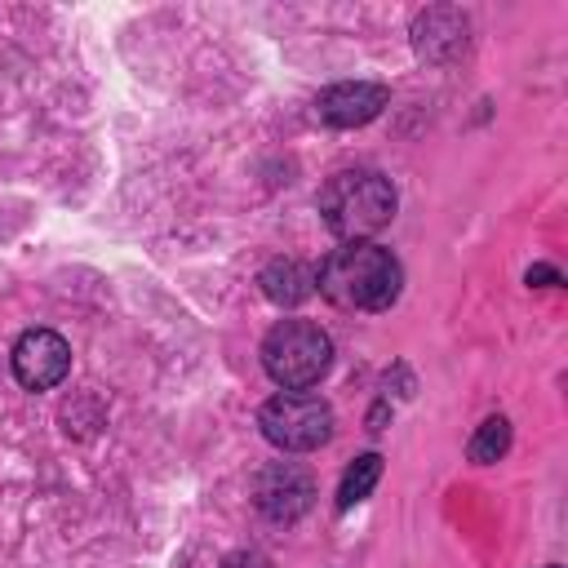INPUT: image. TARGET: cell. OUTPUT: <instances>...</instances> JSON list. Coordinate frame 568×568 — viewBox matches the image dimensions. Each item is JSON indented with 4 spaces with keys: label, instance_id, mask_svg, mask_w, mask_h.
<instances>
[{
    "label": "cell",
    "instance_id": "cell-7",
    "mask_svg": "<svg viewBox=\"0 0 568 568\" xmlns=\"http://www.w3.org/2000/svg\"><path fill=\"white\" fill-rule=\"evenodd\" d=\"M390 102V89L386 84H368V80H346V84H333L320 93L315 111L324 124L333 129H355V124H368L382 115V106Z\"/></svg>",
    "mask_w": 568,
    "mask_h": 568
},
{
    "label": "cell",
    "instance_id": "cell-2",
    "mask_svg": "<svg viewBox=\"0 0 568 568\" xmlns=\"http://www.w3.org/2000/svg\"><path fill=\"white\" fill-rule=\"evenodd\" d=\"M320 213H324V226L337 240H346V244L364 240V235L382 231L395 217V186L382 173H368V169L333 173L320 191Z\"/></svg>",
    "mask_w": 568,
    "mask_h": 568
},
{
    "label": "cell",
    "instance_id": "cell-1",
    "mask_svg": "<svg viewBox=\"0 0 568 568\" xmlns=\"http://www.w3.org/2000/svg\"><path fill=\"white\" fill-rule=\"evenodd\" d=\"M315 284L328 302H337L346 311H386L399 297L404 271H399L390 248L368 244V240H351L324 257Z\"/></svg>",
    "mask_w": 568,
    "mask_h": 568
},
{
    "label": "cell",
    "instance_id": "cell-3",
    "mask_svg": "<svg viewBox=\"0 0 568 568\" xmlns=\"http://www.w3.org/2000/svg\"><path fill=\"white\" fill-rule=\"evenodd\" d=\"M333 364V342L320 324L311 320H280L262 337V368L271 373L275 386L284 390H306L315 386Z\"/></svg>",
    "mask_w": 568,
    "mask_h": 568
},
{
    "label": "cell",
    "instance_id": "cell-10",
    "mask_svg": "<svg viewBox=\"0 0 568 568\" xmlns=\"http://www.w3.org/2000/svg\"><path fill=\"white\" fill-rule=\"evenodd\" d=\"M506 448H510V422H506V417H488V422H479V430H475L470 444H466L470 462H479V466L497 462Z\"/></svg>",
    "mask_w": 568,
    "mask_h": 568
},
{
    "label": "cell",
    "instance_id": "cell-13",
    "mask_svg": "<svg viewBox=\"0 0 568 568\" xmlns=\"http://www.w3.org/2000/svg\"><path fill=\"white\" fill-rule=\"evenodd\" d=\"M550 568H555V564H550Z\"/></svg>",
    "mask_w": 568,
    "mask_h": 568
},
{
    "label": "cell",
    "instance_id": "cell-12",
    "mask_svg": "<svg viewBox=\"0 0 568 568\" xmlns=\"http://www.w3.org/2000/svg\"><path fill=\"white\" fill-rule=\"evenodd\" d=\"M537 280H546V284H559V275H555L550 266H532V271H528V284H537Z\"/></svg>",
    "mask_w": 568,
    "mask_h": 568
},
{
    "label": "cell",
    "instance_id": "cell-8",
    "mask_svg": "<svg viewBox=\"0 0 568 568\" xmlns=\"http://www.w3.org/2000/svg\"><path fill=\"white\" fill-rule=\"evenodd\" d=\"M257 284L275 306H302L315 293V271L306 262H297V257H275V262L262 266Z\"/></svg>",
    "mask_w": 568,
    "mask_h": 568
},
{
    "label": "cell",
    "instance_id": "cell-5",
    "mask_svg": "<svg viewBox=\"0 0 568 568\" xmlns=\"http://www.w3.org/2000/svg\"><path fill=\"white\" fill-rule=\"evenodd\" d=\"M253 501H257V510H262L266 519L293 524V519H302V515L311 510V501H315V479H311V470L297 466V462H275V466H266V470L257 475Z\"/></svg>",
    "mask_w": 568,
    "mask_h": 568
},
{
    "label": "cell",
    "instance_id": "cell-4",
    "mask_svg": "<svg viewBox=\"0 0 568 568\" xmlns=\"http://www.w3.org/2000/svg\"><path fill=\"white\" fill-rule=\"evenodd\" d=\"M257 426H262V435L275 448H284V453H311V448L328 444V435H333V408L320 395L284 390V395H271L262 404Z\"/></svg>",
    "mask_w": 568,
    "mask_h": 568
},
{
    "label": "cell",
    "instance_id": "cell-6",
    "mask_svg": "<svg viewBox=\"0 0 568 568\" xmlns=\"http://www.w3.org/2000/svg\"><path fill=\"white\" fill-rule=\"evenodd\" d=\"M9 364H13V377H18L27 390H49V386H58V382L67 377V368H71V346H67V337L53 333V328H31V333L18 337Z\"/></svg>",
    "mask_w": 568,
    "mask_h": 568
},
{
    "label": "cell",
    "instance_id": "cell-11",
    "mask_svg": "<svg viewBox=\"0 0 568 568\" xmlns=\"http://www.w3.org/2000/svg\"><path fill=\"white\" fill-rule=\"evenodd\" d=\"M222 568H271V564H266V555H257V550H235V555H226Z\"/></svg>",
    "mask_w": 568,
    "mask_h": 568
},
{
    "label": "cell",
    "instance_id": "cell-9",
    "mask_svg": "<svg viewBox=\"0 0 568 568\" xmlns=\"http://www.w3.org/2000/svg\"><path fill=\"white\" fill-rule=\"evenodd\" d=\"M382 479V457L377 453H364V457H355L351 466H346V475H342V484H337V510H351V506H359L368 493H373V484Z\"/></svg>",
    "mask_w": 568,
    "mask_h": 568
}]
</instances>
